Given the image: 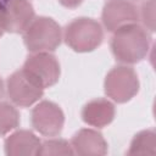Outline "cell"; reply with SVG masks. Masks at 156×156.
I'll use <instances>...</instances> for the list:
<instances>
[{"label":"cell","mask_w":156,"mask_h":156,"mask_svg":"<svg viewBox=\"0 0 156 156\" xmlns=\"http://www.w3.org/2000/svg\"><path fill=\"white\" fill-rule=\"evenodd\" d=\"M111 38L110 48L115 58L126 65L141 61L149 52L150 34L138 23L126 24L115 32Z\"/></svg>","instance_id":"cell-1"},{"label":"cell","mask_w":156,"mask_h":156,"mask_svg":"<svg viewBox=\"0 0 156 156\" xmlns=\"http://www.w3.org/2000/svg\"><path fill=\"white\" fill-rule=\"evenodd\" d=\"M62 30L57 22L50 17H34L23 32V43L30 52H50L58 48Z\"/></svg>","instance_id":"cell-2"},{"label":"cell","mask_w":156,"mask_h":156,"mask_svg":"<svg viewBox=\"0 0 156 156\" xmlns=\"http://www.w3.org/2000/svg\"><path fill=\"white\" fill-rule=\"evenodd\" d=\"M65 43L73 51L89 52L95 50L104 39L101 24L88 17H79L71 21L62 33Z\"/></svg>","instance_id":"cell-3"},{"label":"cell","mask_w":156,"mask_h":156,"mask_svg":"<svg viewBox=\"0 0 156 156\" xmlns=\"http://www.w3.org/2000/svg\"><path fill=\"white\" fill-rule=\"evenodd\" d=\"M105 94L118 104H124L134 98L139 90L136 72L128 66L113 67L105 78Z\"/></svg>","instance_id":"cell-4"},{"label":"cell","mask_w":156,"mask_h":156,"mask_svg":"<svg viewBox=\"0 0 156 156\" xmlns=\"http://www.w3.org/2000/svg\"><path fill=\"white\" fill-rule=\"evenodd\" d=\"M7 95L12 104L20 107H29L44 94V88L24 69H17L6 80Z\"/></svg>","instance_id":"cell-5"},{"label":"cell","mask_w":156,"mask_h":156,"mask_svg":"<svg viewBox=\"0 0 156 156\" xmlns=\"http://www.w3.org/2000/svg\"><path fill=\"white\" fill-rule=\"evenodd\" d=\"M44 89L55 85L60 79V63L50 52H33L23 67Z\"/></svg>","instance_id":"cell-6"},{"label":"cell","mask_w":156,"mask_h":156,"mask_svg":"<svg viewBox=\"0 0 156 156\" xmlns=\"http://www.w3.org/2000/svg\"><path fill=\"white\" fill-rule=\"evenodd\" d=\"M30 122L33 128L41 135L56 136L62 132L65 115L58 105L44 100L32 110Z\"/></svg>","instance_id":"cell-7"},{"label":"cell","mask_w":156,"mask_h":156,"mask_svg":"<svg viewBox=\"0 0 156 156\" xmlns=\"http://www.w3.org/2000/svg\"><path fill=\"white\" fill-rule=\"evenodd\" d=\"M139 11L130 0H110L104 5L101 12V21L108 32L130 24L138 23Z\"/></svg>","instance_id":"cell-8"},{"label":"cell","mask_w":156,"mask_h":156,"mask_svg":"<svg viewBox=\"0 0 156 156\" xmlns=\"http://www.w3.org/2000/svg\"><path fill=\"white\" fill-rule=\"evenodd\" d=\"M7 32L23 33L34 20V9L28 0H0Z\"/></svg>","instance_id":"cell-9"},{"label":"cell","mask_w":156,"mask_h":156,"mask_svg":"<svg viewBox=\"0 0 156 156\" xmlns=\"http://www.w3.org/2000/svg\"><path fill=\"white\" fill-rule=\"evenodd\" d=\"M71 146L73 154L84 155V156H95L105 155L107 152V143L105 141L101 133L94 129H80L78 130L72 140Z\"/></svg>","instance_id":"cell-10"},{"label":"cell","mask_w":156,"mask_h":156,"mask_svg":"<svg viewBox=\"0 0 156 156\" xmlns=\"http://www.w3.org/2000/svg\"><path fill=\"white\" fill-rule=\"evenodd\" d=\"M40 139L30 130L20 129L5 139V154L10 156L39 155Z\"/></svg>","instance_id":"cell-11"},{"label":"cell","mask_w":156,"mask_h":156,"mask_svg":"<svg viewBox=\"0 0 156 156\" xmlns=\"http://www.w3.org/2000/svg\"><path fill=\"white\" fill-rule=\"evenodd\" d=\"M115 113V106L111 101L106 99H94L84 105L82 119L91 127L102 128L113 121Z\"/></svg>","instance_id":"cell-12"},{"label":"cell","mask_w":156,"mask_h":156,"mask_svg":"<svg viewBox=\"0 0 156 156\" xmlns=\"http://www.w3.org/2000/svg\"><path fill=\"white\" fill-rule=\"evenodd\" d=\"M128 155H155L156 154V134L154 129L141 130L134 135Z\"/></svg>","instance_id":"cell-13"},{"label":"cell","mask_w":156,"mask_h":156,"mask_svg":"<svg viewBox=\"0 0 156 156\" xmlns=\"http://www.w3.org/2000/svg\"><path fill=\"white\" fill-rule=\"evenodd\" d=\"M20 124V113L17 108L6 102H0V136L16 129Z\"/></svg>","instance_id":"cell-14"},{"label":"cell","mask_w":156,"mask_h":156,"mask_svg":"<svg viewBox=\"0 0 156 156\" xmlns=\"http://www.w3.org/2000/svg\"><path fill=\"white\" fill-rule=\"evenodd\" d=\"M39 155H73V150L67 140L54 138L41 141Z\"/></svg>","instance_id":"cell-15"},{"label":"cell","mask_w":156,"mask_h":156,"mask_svg":"<svg viewBox=\"0 0 156 156\" xmlns=\"http://www.w3.org/2000/svg\"><path fill=\"white\" fill-rule=\"evenodd\" d=\"M143 27L149 32H155V0H145L139 11Z\"/></svg>","instance_id":"cell-16"},{"label":"cell","mask_w":156,"mask_h":156,"mask_svg":"<svg viewBox=\"0 0 156 156\" xmlns=\"http://www.w3.org/2000/svg\"><path fill=\"white\" fill-rule=\"evenodd\" d=\"M58 2L67 9H76L83 2V0H58Z\"/></svg>","instance_id":"cell-17"},{"label":"cell","mask_w":156,"mask_h":156,"mask_svg":"<svg viewBox=\"0 0 156 156\" xmlns=\"http://www.w3.org/2000/svg\"><path fill=\"white\" fill-rule=\"evenodd\" d=\"M7 32V27H6V18H5V13L4 10L0 5V37H2V34Z\"/></svg>","instance_id":"cell-18"},{"label":"cell","mask_w":156,"mask_h":156,"mask_svg":"<svg viewBox=\"0 0 156 156\" xmlns=\"http://www.w3.org/2000/svg\"><path fill=\"white\" fill-rule=\"evenodd\" d=\"M2 95H4V83H2V80L0 78V99L2 98Z\"/></svg>","instance_id":"cell-19"}]
</instances>
